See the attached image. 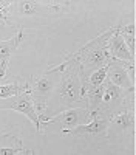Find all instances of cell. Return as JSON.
Masks as SVG:
<instances>
[{"label":"cell","mask_w":136,"mask_h":155,"mask_svg":"<svg viewBox=\"0 0 136 155\" xmlns=\"http://www.w3.org/2000/svg\"><path fill=\"white\" fill-rule=\"evenodd\" d=\"M88 116H90L88 109H67L65 112L53 116V118H43V116H39V118H40V123H60L62 132H68L70 129L79 126Z\"/></svg>","instance_id":"3"},{"label":"cell","mask_w":136,"mask_h":155,"mask_svg":"<svg viewBox=\"0 0 136 155\" xmlns=\"http://www.w3.org/2000/svg\"><path fill=\"white\" fill-rule=\"evenodd\" d=\"M0 109H11V110H16L20 113H25L28 118L36 124V129L40 132V120H39V115H37L36 106L31 99L30 95V90L27 92H22L16 96H11L8 99H0Z\"/></svg>","instance_id":"1"},{"label":"cell","mask_w":136,"mask_h":155,"mask_svg":"<svg viewBox=\"0 0 136 155\" xmlns=\"http://www.w3.org/2000/svg\"><path fill=\"white\" fill-rule=\"evenodd\" d=\"M91 123L88 124H79L76 127L70 129V134H74V135H81V134H93V135H97V134H105L110 127V120L111 116L105 112H102L99 109L97 112L91 113Z\"/></svg>","instance_id":"5"},{"label":"cell","mask_w":136,"mask_h":155,"mask_svg":"<svg viewBox=\"0 0 136 155\" xmlns=\"http://www.w3.org/2000/svg\"><path fill=\"white\" fill-rule=\"evenodd\" d=\"M59 95L64 104H73L81 99L82 96V84L77 71L68 73L60 82L59 87Z\"/></svg>","instance_id":"4"},{"label":"cell","mask_w":136,"mask_h":155,"mask_svg":"<svg viewBox=\"0 0 136 155\" xmlns=\"http://www.w3.org/2000/svg\"><path fill=\"white\" fill-rule=\"evenodd\" d=\"M28 155H33V152H30V150H28Z\"/></svg>","instance_id":"15"},{"label":"cell","mask_w":136,"mask_h":155,"mask_svg":"<svg viewBox=\"0 0 136 155\" xmlns=\"http://www.w3.org/2000/svg\"><path fill=\"white\" fill-rule=\"evenodd\" d=\"M25 155H28V150H27V152H25Z\"/></svg>","instance_id":"16"},{"label":"cell","mask_w":136,"mask_h":155,"mask_svg":"<svg viewBox=\"0 0 136 155\" xmlns=\"http://www.w3.org/2000/svg\"><path fill=\"white\" fill-rule=\"evenodd\" d=\"M22 150V141L12 135H0V155H17Z\"/></svg>","instance_id":"11"},{"label":"cell","mask_w":136,"mask_h":155,"mask_svg":"<svg viewBox=\"0 0 136 155\" xmlns=\"http://www.w3.org/2000/svg\"><path fill=\"white\" fill-rule=\"evenodd\" d=\"M108 50H110V58H113L116 61H133V54L130 53V50L124 41V37L121 36V33H116L113 36V39L108 42Z\"/></svg>","instance_id":"10"},{"label":"cell","mask_w":136,"mask_h":155,"mask_svg":"<svg viewBox=\"0 0 136 155\" xmlns=\"http://www.w3.org/2000/svg\"><path fill=\"white\" fill-rule=\"evenodd\" d=\"M28 85H19L17 82H12V84H6V85H0V99H8L11 96H16L22 92H27Z\"/></svg>","instance_id":"13"},{"label":"cell","mask_w":136,"mask_h":155,"mask_svg":"<svg viewBox=\"0 0 136 155\" xmlns=\"http://www.w3.org/2000/svg\"><path fill=\"white\" fill-rule=\"evenodd\" d=\"M22 37H23V33L19 31L14 37L8 39V41H0V78L5 76L9 58H11L12 53H14V50L19 47Z\"/></svg>","instance_id":"9"},{"label":"cell","mask_w":136,"mask_h":155,"mask_svg":"<svg viewBox=\"0 0 136 155\" xmlns=\"http://www.w3.org/2000/svg\"><path fill=\"white\" fill-rule=\"evenodd\" d=\"M110 124L116 126V129L119 130H127L130 126H133V115H130V112H122L118 115H113L110 120Z\"/></svg>","instance_id":"12"},{"label":"cell","mask_w":136,"mask_h":155,"mask_svg":"<svg viewBox=\"0 0 136 155\" xmlns=\"http://www.w3.org/2000/svg\"><path fill=\"white\" fill-rule=\"evenodd\" d=\"M107 79L113 85L119 88H125V90H133V85L130 84V76L125 68V64H122L121 61H116L111 58L108 62V70H107Z\"/></svg>","instance_id":"7"},{"label":"cell","mask_w":136,"mask_h":155,"mask_svg":"<svg viewBox=\"0 0 136 155\" xmlns=\"http://www.w3.org/2000/svg\"><path fill=\"white\" fill-rule=\"evenodd\" d=\"M94 44H96V41H93V42H90L88 45H87V48L93 47V50L88 51V53L82 58V68H84L82 71H84V74L87 73L88 68H93V67L101 68L104 65H108V62L111 59L108 56L107 48H104V47H94Z\"/></svg>","instance_id":"8"},{"label":"cell","mask_w":136,"mask_h":155,"mask_svg":"<svg viewBox=\"0 0 136 155\" xmlns=\"http://www.w3.org/2000/svg\"><path fill=\"white\" fill-rule=\"evenodd\" d=\"M19 11L25 16H33V14H39L40 6L34 3V2H20L19 3Z\"/></svg>","instance_id":"14"},{"label":"cell","mask_w":136,"mask_h":155,"mask_svg":"<svg viewBox=\"0 0 136 155\" xmlns=\"http://www.w3.org/2000/svg\"><path fill=\"white\" fill-rule=\"evenodd\" d=\"M124 96H125V92L122 88H119L107 81L104 84V95H102V102H101V107L99 109L108 113L110 116H113L118 112V109L122 106Z\"/></svg>","instance_id":"6"},{"label":"cell","mask_w":136,"mask_h":155,"mask_svg":"<svg viewBox=\"0 0 136 155\" xmlns=\"http://www.w3.org/2000/svg\"><path fill=\"white\" fill-rule=\"evenodd\" d=\"M53 74H54V70L51 68L43 76H40L37 81H34L33 85H31L30 95H31V99L36 106V110H43L45 109L46 99H48L49 93H51V90L54 88V84H56V79L53 78Z\"/></svg>","instance_id":"2"}]
</instances>
